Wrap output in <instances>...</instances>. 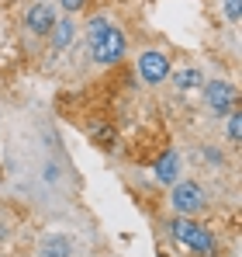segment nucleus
I'll return each mask as SVG.
<instances>
[{
  "label": "nucleus",
  "mask_w": 242,
  "mask_h": 257,
  "mask_svg": "<svg viewBox=\"0 0 242 257\" xmlns=\"http://www.w3.org/2000/svg\"><path fill=\"white\" fill-rule=\"evenodd\" d=\"M90 52L97 63H118L121 52H124V39L114 25H108L104 18H94L90 21Z\"/></svg>",
  "instance_id": "obj_1"
},
{
  "label": "nucleus",
  "mask_w": 242,
  "mask_h": 257,
  "mask_svg": "<svg viewBox=\"0 0 242 257\" xmlns=\"http://www.w3.org/2000/svg\"><path fill=\"white\" fill-rule=\"evenodd\" d=\"M156 177H160V181H173V177H176V153H166V157L160 160Z\"/></svg>",
  "instance_id": "obj_9"
},
{
  "label": "nucleus",
  "mask_w": 242,
  "mask_h": 257,
  "mask_svg": "<svg viewBox=\"0 0 242 257\" xmlns=\"http://www.w3.org/2000/svg\"><path fill=\"white\" fill-rule=\"evenodd\" d=\"M170 229H173V236H176L184 247L198 250L201 257H214V236H211L204 226L190 222V219H173V222H170Z\"/></svg>",
  "instance_id": "obj_2"
},
{
  "label": "nucleus",
  "mask_w": 242,
  "mask_h": 257,
  "mask_svg": "<svg viewBox=\"0 0 242 257\" xmlns=\"http://www.w3.org/2000/svg\"><path fill=\"white\" fill-rule=\"evenodd\" d=\"M52 25H56V11H52L48 4H35V7L28 11V28H32V32L45 35V32H52Z\"/></svg>",
  "instance_id": "obj_6"
},
{
  "label": "nucleus",
  "mask_w": 242,
  "mask_h": 257,
  "mask_svg": "<svg viewBox=\"0 0 242 257\" xmlns=\"http://www.w3.org/2000/svg\"><path fill=\"white\" fill-rule=\"evenodd\" d=\"M176 84L184 87V90H187V87H198L201 84V73H198V70H180V73H176Z\"/></svg>",
  "instance_id": "obj_10"
},
{
  "label": "nucleus",
  "mask_w": 242,
  "mask_h": 257,
  "mask_svg": "<svg viewBox=\"0 0 242 257\" xmlns=\"http://www.w3.org/2000/svg\"><path fill=\"white\" fill-rule=\"evenodd\" d=\"M73 243L66 240V236H52V240H45V257H70Z\"/></svg>",
  "instance_id": "obj_7"
},
{
  "label": "nucleus",
  "mask_w": 242,
  "mask_h": 257,
  "mask_svg": "<svg viewBox=\"0 0 242 257\" xmlns=\"http://www.w3.org/2000/svg\"><path fill=\"white\" fill-rule=\"evenodd\" d=\"M239 11H242V4H239V0H225V14H228L232 21H239Z\"/></svg>",
  "instance_id": "obj_12"
},
{
  "label": "nucleus",
  "mask_w": 242,
  "mask_h": 257,
  "mask_svg": "<svg viewBox=\"0 0 242 257\" xmlns=\"http://www.w3.org/2000/svg\"><path fill=\"white\" fill-rule=\"evenodd\" d=\"M80 4H83V0H62V7H66V11H80Z\"/></svg>",
  "instance_id": "obj_13"
},
{
  "label": "nucleus",
  "mask_w": 242,
  "mask_h": 257,
  "mask_svg": "<svg viewBox=\"0 0 242 257\" xmlns=\"http://www.w3.org/2000/svg\"><path fill=\"white\" fill-rule=\"evenodd\" d=\"M239 136H242V118H239V115H232V118H228V139L239 143Z\"/></svg>",
  "instance_id": "obj_11"
},
{
  "label": "nucleus",
  "mask_w": 242,
  "mask_h": 257,
  "mask_svg": "<svg viewBox=\"0 0 242 257\" xmlns=\"http://www.w3.org/2000/svg\"><path fill=\"white\" fill-rule=\"evenodd\" d=\"M232 101H236V90H232V84H225V80L208 84V104H211L218 115H228V111H232Z\"/></svg>",
  "instance_id": "obj_5"
},
{
  "label": "nucleus",
  "mask_w": 242,
  "mask_h": 257,
  "mask_svg": "<svg viewBox=\"0 0 242 257\" xmlns=\"http://www.w3.org/2000/svg\"><path fill=\"white\" fill-rule=\"evenodd\" d=\"M52 28H56V35H52V45H56V49L70 45V39H73V21H56Z\"/></svg>",
  "instance_id": "obj_8"
},
{
  "label": "nucleus",
  "mask_w": 242,
  "mask_h": 257,
  "mask_svg": "<svg viewBox=\"0 0 242 257\" xmlns=\"http://www.w3.org/2000/svg\"><path fill=\"white\" fill-rule=\"evenodd\" d=\"M138 70H142L146 84H162V77L170 73V59H166L162 52H156V49H149V52H142Z\"/></svg>",
  "instance_id": "obj_3"
},
{
  "label": "nucleus",
  "mask_w": 242,
  "mask_h": 257,
  "mask_svg": "<svg viewBox=\"0 0 242 257\" xmlns=\"http://www.w3.org/2000/svg\"><path fill=\"white\" fill-rule=\"evenodd\" d=\"M201 205H204V195L198 184H180L173 191V209L176 212H201Z\"/></svg>",
  "instance_id": "obj_4"
}]
</instances>
